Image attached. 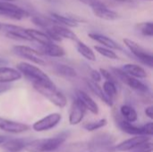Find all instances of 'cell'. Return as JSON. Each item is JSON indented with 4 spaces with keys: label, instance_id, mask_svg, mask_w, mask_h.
Returning <instances> with one entry per match:
<instances>
[{
    "label": "cell",
    "instance_id": "ee69618b",
    "mask_svg": "<svg viewBox=\"0 0 153 152\" xmlns=\"http://www.w3.org/2000/svg\"><path fill=\"white\" fill-rule=\"evenodd\" d=\"M116 1H120V2H130L131 0H116Z\"/></svg>",
    "mask_w": 153,
    "mask_h": 152
},
{
    "label": "cell",
    "instance_id": "60d3db41",
    "mask_svg": "<svg viewBox=\"0 0 153 152\" xmlns=\"http://www.w3.org/2000/svg\"><path fill=\"white\" fill-rule=\"evenodd\" d=\"M145 115L150 118V119H153V107L152 106H149L145 108L144 110Z\"/></svg>",
    "mask_w": 153,
    "mask_h": 152
},
{
    "label": "cell",
    "instance_id": "d4e9b609",
    "mask_svg": "<svg viewBox=\"0 0 153 152\" xmlns=\"http://www.w3.org/2000/svg\"><path fill=\"white\" fill-rule=\"evenodd\" d=\"M25 30H26L27 35L30 38L31 40L37 41L41 46H45V45H48V44L53 42L52 39L45 32H42L40 30H35V29H25Z\"/></svg>",
    "mask_w": 153,
    "mask_h": 152
},
{
    "label": "cell",
    "instance_id": "4fadbf2b",
    "mask_svg": "<svg viewBox=\"0 0 153 152\" xmlns=\"http://www.w3.org/2000/svg\"><path fill=\"white\" fill-rule=\"evenodd\" d=\"M86 111L87 110L81 104V102L77 99H75L73 101L69 111V124L71 125H77L82 123Z\"/></svg>",
    "mask_w": 153,
    "mask_h": 152
},
{
    "label": "cell",
    "instance_id": "e575fe53",
    "mask_svg": "<svg viewBox=\"0 0 153 152\" xmlns=\"http://www.w3.org/2000/svg\"><path fill=\"white\" fill-rule=\"evenodd\" d=\"M100 74H101V77H103V78H105V80L106 81H108V82H112V83H114V84H116L117 87H119V83H120V82L117 80V78L110 72V71H108V70H107V69H103V68H100Z\"/></svg>",
    "mask_w": 153,
    "mask_h": 152
},
{
    "label": "cell",
    "instance_id": "30bf717a",
    "mask_svg": "<svg viewBox=\"0 0 153 152\" xmlns=\"http://www.w3.org/2000/svg\"><path fill=\"white\" fill-rule=\"evenodd\" d=\"M0 15L6 16L15 20H22V18L27 17L28 13L26 11L19 7L18 5L11 3L1 1L0 2Z\"/></svg>",
    "mask_w": 153,
    "mask_h": 152
},
{
    "label": "cell",
    "instance_id": "ab89813d",
    "mask_svg": "<svg viewBox=\"0 0 153 152\" xmlns=\"http://www.w3.org/2000/svg\"><path fill=\"white\" fill-rule=\"evenodd\" d=\"M11 88H12V86L10 84H7V83H0V94H3V93L8 91Z\"/></svg>",
    "mask_w": 153,
    "mask_h": 152
},
{
    "label": "cell",
    "instance_id": "4316f807",
    "mask_svg": "<svg viewBox=\"0 0 153 152\" xmlns=\"http://www.w3.org/2000/svg\"><path fill=\"white\" fill-rule=\"evenodd\" d=\"M120 116L126 120V122L129 123H134L137 121L138 119V114L136 112V110L129 106V105H123L120 108Z\"/></svg>",
    "mask_w": 153,
    "mask_h": 152
},
{
    "label": "cell",
    "instance_id": "d590c367",
    "mask_svg": "<svg viewBox=\"0 0 153 152\" xmlns=\"http://www.w3.org/2000/svg\"><path fill=\"white\" fill-rule=\"evenodd\" d=\"M152 142L151 141L143 143L136 147L135 149L132 150L131 152H152Z\"/></svg>",
    "mask_w": 153,
    "mask_h": 152
},
{
    "label": "cell",
    "instance_id": "3957f363",
    "mask_svg": "<svg viewBox=\"0 0 153 152\" xmlns=\"http://www.w3.org/2000/svg\"><path fill=\"white\" fill-rule=\"evenodd\" d=\"M16 69L28 79H30L32 82H40L46 84H51L53 82L50 78L44 73L40 68L36 65H33L30 63L21 62L16 65Z\"/></svg>",
    "mask_w": 153,
    "mask_h": 152
},
{
    "label": "cell",
    "instance_id": "74e56055",
    "mask_svg": "<svg viewBox=\"0 0 153 152\" xmlns=\"http://www.w3.org/2000/svg\"><path fill=\"white\" fill-rule=\"evenodd\" d=\"M91 81H93V82H97V83H98L99 82H100L101 79H102L100 71H97V70H95V69H93V70L91 71Z\"/></svg>",
    "mask_w": 153,
    "mask_h": 152
},
{
    "label": "cell",
    "instance_id": "2e32d148",
    "mask_svg": "<svg viewBox=\"0 0 153 152\" xmlns=\"http://www.w3.org/2000/svg\"><path fill=\"white\" fill-rule=\"evenodd\" d=\"M116 122H117V125L118 126V128L130 135H134V136H138V135H144V132H143V128L136 126L134 125H133L132 123L126 122V120H124L120 116H116Z\"/></svg>",
    "mask_w": 153,
    "mask_h": 152
},
{
    "label": "cell",
    "instance_id": "bcb514c9",
    "mask_svg": "<svg viewBox=\"0 0 153 152\" xmlns=\"http://www.w3.org/2000/svg\"><path fill=\"white\" fill-rule=\"evenodd\" d=\"M1 28H2V24L0 23V30H1Z\"/></svg>",
    "mask_w": 153,
    "mask_h": 152
},
{
    "label": "cell",
    "instance_id": "1f68e13d",
    "mask_svg": "<svg viewBox=\"0 0 153 152\" xmlns=\"http://www.w3.org/2000/svg\"><path fill=\"white\" fill-rule=\"evenodd\" d=\"M94 49L99 54H100L101 56H105L107 58H109V59H118V56L112 49H109V48L102 47V46H95Z\"/></svg>",
    "mask_w": 153,
    "mask_h": 152
},
{
    "label": "cell",
    "instance_id": "d6986e66",
    "mask_svg": "<svg viewBox=\"0 0 153 152\" xmlns=\"http://www.w3.org/2000/svg\"><path fill=\"white\" fill-rule=\"evenodd\" d=\"M126 74L136 78V79H144L148 77V74L143 67L135 64H126L120 68Z\"/></svg>",
    "mask_w": 153,
    "mask_h": 152
},
{
    "label": "cell",
    "instance_id": "7402d4cb",
    "mask_svg": "<svg viewBox=\"0 0 153 152\" xmlns=\"http://www.w3.org/2000/svg\"><path fill=\"white\" fill-rule=\"evenodd\" d=\"M61 152H94V150L90 142H76L64 146Z\"/></svg>",
    "mask_w": 153,
    "mask_h": 152
},
{
    "label": "cell",
    "instance_id": "277c9868",
    "mask_svg": "<svg viewBox=\"0 0 153 152\" xmlns=\"http://www.w3.org/2000/svg\"><path fill=\"white\" fill-rule=\"evenodd\" d=\"M110 72L117 78V80L119 82L126 84L127 86H129L134 90H135L139 93H143V94H145V93L147 94L149 92L150 90L146 84H144L139 79L134 78L130 75L126 74L120 68H111Z\"/></svg>",
    "mask_w": 153,
    "mask_h": 152
},
{
    "label": "cell",
    "instance_id": "8fae6325",
    "mask_svg": "<svg viewBox=\"0 0 153 152\" xmlns=\"http://www.w3.org/2000/svg\"><path fill=\"white\" fill-rule=\"evenodd\" d=\"M149 141H151V137L145 136V135H138V136H134L130 139H127L118 144L114 145L111 148V150L118 152L131 151L132 150L135 149L139 145L145 143Z\"/></svg>",
    "mask_w": 153,
    "mask_h": 152
},
{
    "label": "cell",
    "instance_id": "484cf974",
    "mask_svg": "<svg viewBox=\"0 0 153 152\" xmlns=\"http://www.w3.org/2000/svg\"><path fill=\"white\" fill-rule=\"evenodd\" d=\"M41 50L44 55L48 56H51V57H62L65 55V49L62 47L55 44L54 42L42 46Z\"/></svg>",
    "mask_w": 153,
    "mask_h": 152
},
{
    "label": "cell",
    "instance_id": "5b68a950",
    "mask_svg": "<svg viewBox=\"0 0 153 152\" xmlns=\"http://www.w3.org/2000/svg\"><path fill=\"white\" fill-rule=\"evenodd\" d=\"M124 43L126 46V47L131 51V53L143 64L149 67L153 66V56L152 54L146 50L144 47H143L141 45L136 43L135 41L129 39H124Z\"/></svg>",
    "mask_w": 153,
    "mask_h": 152
},
{
    "label": "cell",
    "instance_id": "8992f818",
    "mask_svg": "<svg viewBox=\"0 0 153 152\" xmlns=\"http://www.w3.org/2000/svg\"><path fill=\"white\" fill-rule=\"evenodd\" d=\"M116 141L117 139L115 135L109 133H99L92 137L90 143L92 146L94 152H96L102 150H111L115 145Z\"/></svg>",
    "mask_w": 153,
    "mask_h": 152
},
{
    "label": "cell",
    "instance_id": "9a60e30c",
    "mask_svg": "<svg viewBox=\"0 0 153 152\" xmlns=\"http://www.w3.org/2000/svg\"><path fill=\"white\" fill-rule=\"evenodd\" d=\"M91 9H92L94 15H96L97 17H99L100 19H103V20L114 21V20H117L119 18V14L117 12L108 8L107 5L104 4L102 2H100V4L91 7Z\"/></svg>",
    "mask_w": 153,
    "mask_h": 152
},
{
    "label": "cell",
    "instance_id": "44dd1931",
    "mask_svg": "<svg viewBox=\"0 0 153 152\" xmlns=\"http://www.w3.org/2000/svg\"><path fill=\"white\" fill-rule=\"evenodd\" d=\"M49 19L56 25H59V26H63V27H66V28L78 26V21L76 19H74V17H68V16L61 15V14H58L56 13H50Z\"/></svg>",
    "mask_w": 153,
    "mask_h": 152
},
{
    "label": "cell",
    "instance_id": "cb8c5ba5",
    "mask_svg": "<svg viewBox=\"0 0 153 152\" xmlns=\"http://www.w3.org/2000/svg\"><path fill=\"white\" fill-rule=\"evenodd\" d=\"M28 143L29 141L25 139H9L2 144V147L9 152H19L24 150Z\"/></svg>",
    "mask_w": 153,
    "mask_h": 152
},
{
    "label": "cell",
    "instance_id": "f6af8a7d",
    "mask_svg": "<svg viewBox=\"0 0 153 152\" xmlns=\"http://www.w3.org/2000/svg\"><path fill=\"white\" fill-rule=\"evenodd\" d=\"M2 1H5V2H11V1H13V0H2Z\"/></svg>",
    "mask_w": 153,
    "mask_h": 152
},
{
    "label": "cell",
    "instance_id": "8d00e7d4",
    "mask_svg": "<svg viewBox=\"0 0 153 152\" xmlns=\"http://www.w3.org/2000/svg\"><path fill=\"white\" fill-rule=\"evenodd\" d=\"M143 132H144V135L145 136H149V137H152V136L153 125L152 122H149L146 125H144L143 126Z\"/></svg>",
    "mask_w": 153,
    "mask_h": 152
},
{
    "label": "cell",
    "instance_id": "ba28073f",
    "mask_svg": "<svg viewBox=\"0 0 153 152\" xmlns=\"http://www.w3.org/2000/svg\"><path fill=\"white\" fill-rule=\"evenodd\" d=\"M62 120V116L59 113H51L43 118L36 121L32 125V129L35 132L41 133L49 131L53 128H55Z\"/></svg>",
    "mask_w": 153,
    "mask_h": 152
},
{
    "label": "cell",
    "instance_id": "6da1fadb",
    "mask_svg": "<svg viewBox=\"0 0 153 152\" xmlns=\"http://www.w3.org/2000/svg\"><path fill=\"white\" fill-rule=\"evenodd\" d=\"M68 134V133L64 132L51 138L30 141L24 150L29 152H51L56 151L66 141Z\"/></svg>",
    "mask_w": 153,
    "mask_h": 152
},
{
    "label": "cell",
    "instance_id": "4dcf8cb0",
    "mask_svg": "<svg viewBox=\"0 0 153 152\" xmlns=\"http://www.w3.org/2000/svg\"><path fill=\"white\" fill-rule=\"evenodd\" d=\"M102 90L104 93L111 99H113L117 95V86L110 82L105 81V82L103 83Z\"/></svg>",
    "mask_w": 153,
    "mask_h": 152
},
{
    "label": "cell",
    "instance_id": "d6a6232c",
    "mask_svg": "<svg viewBox=\"0 0 153 152\" xmlns=\"http://www.w3.org/2000/svg\"><path fill=\"white\" fill-rule=\"evenodd\" d=\"M31 20L34 24H36L41 28H44L45 30H48L54 24L49 18H45L42 16H34V17H32Z\"/></svg>",
    "mask_w": 153,
    "mask_h": 152
},
{
    "label": "cell",
    "instance_id": "ffe728a7",
    "mask_svg": "<svg viewBox=\"0 0 153 152\" xmlns=\"http://www.w3.org/2000/svg\"><path fill=\"white\" fill-rule=\"evenodd\" d=\"M86 84L89 87V89L91 90V91L96 95L101 101H103L107 106L108 107H112L113 106V99H111L110 98H108L103 91L102 87H100L97 82L91 81V80H86Z\"/></svg>",
    "mask_w": 153,
    "mask_h": 152
},
{
    "label": "cell",
    "instance_id": "52a82bcc",
    "mask_svg": "<svg viewBox=\"0 0 153 152\" xmlns=\"http://www.w3.org/2000/svg\"><path fill=\"white\" fill-rule=\"evenodd\" d=\"M13 51L15 55L25 58L31 63H34L38 65H45L46 62L41 56V53L39 51L28 47V46H22V45H18L14 46L13 47Z\"/></svg>",
    "mask_w": 153,
    "mask_h": 152
},
{
    "label": "cell",
    "instance_id": "e0dca14e",
    "mask_svg": "<svg viewBox=\"0 0 153 152\" xmlns=\"http://www.w3.org/2000/svg\"><path fill=\"white\" fill-rule=\"evenodd\" d=\"M76 99L81 102V104L84 107L86 110H89L93 115H98L100 112L98 104L83 90H76Z\"/></svg>",
    "mask_w": 153,
    "mask_h": 152
},
{
    "label": "cell",
    "instance_id": "ac0fdd59",
    "mask_svg": "<svg viewBox=\"0 0 153 152\" xmlns=\"http://www.w3.org/2000/svg\"><path fill=\"white\" fill-rule=\"evenodd\" d=\"M22 77V73L17 69L4 65L0 66V83L10 84V82L21 80Z\"/></svg>",
    "mask_w": 153,
    "mask_h": 152
},
{
    "label": "cell",
    "instance_id": "7a4b0ae2",
    "mask_svg": "<svg viewBox=\"0 0 153 152\" xmlns=\"http://www.w3.org/2000/svg\"><path fill=\"white\" fill-rule=\"evenodd\" d=\"M32 84L34 89L39 94H41L44 98H46L55 106L60 108H63L66 106L67 104L66 97L56 89L54 83L46 84L40 82H32Z\"/></svg>",
    "mask_w": 153,
    "mask_h": 152
},
{
    "label": "cell",
    "instance_id": "b9f144b4",
    "mask_svg": "<svg viewBox=\"0 0 153 152\" xmlns=\"http://www.w3.org/2000/svg\"><path fill=\"white\" fill-rule=\"evenodd\" d=\"M9 139H11L9 136L6 135H0V144H4L5 142H7Z\"/></svg>",
    "mask_w": 153,
    "mask_h": 152
},
{
    "label": "cell",
    "instance_id": "7dc6e473",
    "mask_svg": "<svg viewBox=\"0 0 153 152\" xmlns=\"http://www.w3.org/2000/svg\"><path fill=\"white\" fill-rule=\"evenodd\" d=\"M150 1H151V0H150Z\"/></svg>",
    "mask_w": 153,
    "mask_h": 152
},
{
    "label": "cell",
    "instance_id": "83f0119b",
    "mask_svg": "<svg viewBox=\"0 0 153 152\" xmlns=\"http://www.w3.org/2000/svg\"><path fill=\"white\" fill-rule=\"evenodd\" d=\"M77 51L80 55H82L84 58H86L89 61H96V56L94 51L88 47L85 43L82 42V41H77V46H76Z\"/></svg>",
    "mask_w": 153,
    "mask_h": 152
},
{
    "label": "cell",
    "instance_id": "f35d334b",
    "mask_svg": "<svg viewBox=\"0 0 153 152\" xmlns=\"http://www.w3.org/2000/svg\"><path fill=\"white\" fill-rule=\"evenodd\" d=\"M78 1H80V2H82V3H83V4H87V5H90L91 7H93V6H95L96 4H100L101 2L100 0H78Z\"/></svg>",
    "mask_w": 153,
    "mask_h": 152
},
{
    "label": "cell",
    "instance_id": "7bdbcfd3",
    "mask_svg": "<svg viewBox=\"0 0 153 152\" xmlns=\"http://www.w3.org/2000/svg\"><path fill=\"white\" fill-rule=\"evenodd\" d=\"M7 64V61L4 58H0V65H6Z\"/></svg>",
    "mask_w": 153,
    "mask_h": 152
},
{
    "label": "cell",
    "instance_id": "7c38bea8",
    "mask_svg": "<svg viewBox=\"0 0 153 152\" xmlns=\"http://www.w3.org/2000/svg\"><path fill=\"white\" fill-rule=\"evenodd\" d=\"M0 130L5 133H9L18 134V133H22L29 131L30 126L23 123L15 122L13 120H8V119L0 117Z\"/></svg>",
    "mask_w": 153,
    "mask_h": 152
},
{
    "label": "cell",
    "instance_id": "5bb4252c",
    "mask_svg": "<svg viewBox=\"0 0 153 152\" xmlns=\"http://www.w3.org/2000/svg\"><path fill=\"white\" fill-rule=\"evenodd\" d=\"M2 27L4 29L6 32V36L10 39H18V40H26V41H32L30 38L27 35L26 30L24 28L12 25V24H4Z\"/></svg>",
    "mask_w": 153,
    "mask_h": 152
},
{
    "label": "cell",
    "instance_id": "836d02e7",
    "mask_svg": "<svg viewBox=\"0 0 153 152\" xmlns=\"http://www.w3.org/2000/svg\"><path fill=\"white\" fill-rule=\"evenodd\" d=\"M137 27L143 36H146V37H152L153 36L152 22H141L137 25Z\"/></svg>",
    "mask_w": 153,
    "mask_h": 152
},
{
    "label": "cell",
    "instance_id": "f1b7e54d",
    "mask_svg": "<svg viewBox=\"0 0 153 152\" xmlns=\"http://www.w3.org/2000/svg\"><path fill=\"white\" fill-rule=\"evenodd\" d=\"M55 71L56 73L65 78H74L77 76V72L74 68L64 64H57L55 67Z\"/></svg>",
    "mask_w": 153,
    "mask_h": 152
},
{
    "label": "cell",
    "instance_id": "603a6c76",
    "mask_svg": "<svg viewBox=\"0 0 153 152\" xmlns=\"http://www.w3.org/2000/svg\"><path fill=\"white\" fill-rule=\"evenodd\" d=\"M89 37L99 42L100 44L102 45V47H108L109 49H117V50H122V47L115 41L113 40L112 39L105 36V35H102V34H100V33H90L89 34Z\"/></svg>",
    "mask_w": 153,
    "mask_h": 152
},
{
    "label": "cell",
    "instance_id": "9c48e42d",
    "mask_svg": "<svg viewBox=\"0 0 153 152\" xmlns=\"http://www.w3.org/2000/svg\"><path fill=\"white\" fill-rule=\"evenodd\" d=\"M46 31H47L46 33L52 39V41L53 40L60 41L62 39H67L70 40L78 41V38H77L76 34L73 30H71L70 29H68L66 27L53 24L50 28L46 30Z\"/></svg>",
    "mask_w": 153,
    "mask_h": 152
},
{
    "label": "cell",
    "instance_id": "f546056e",
    "mask_svg": "<svg viewBox=\"0 0 153 152\" xmlns=\"http://www.w3.org/2000/svg\"><path fill=\"white\" fill-rule=\"evenodd\" d=\"M108 125V121L106 118H101L96 121H92V122H88L86 124H84L82 125L83 129H85L88 132H94L97 131L99 129H101L103 127H105Z\"/></svg>",
    "mask_w": 153,
    "mask_h": 152
}]
</instances>
